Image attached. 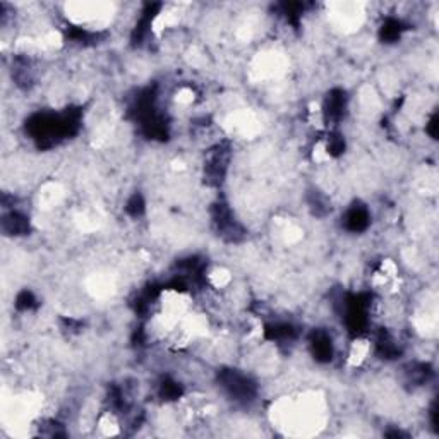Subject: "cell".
I'll use <instances>...</instances> for the list:
<instances>
[{"instance_id": "6da1fadb", "label": "cell", "mask_w": 439, "mask_h": 439, "mask_svg": "<svg viewBox=\"0 0 439 439\" xmlns=\"http://www.w3.org/2000/svg\"><path fill=\"white\" fill-rule=\"evenodd\" d=\"M220 386L237 402H251L256 397V383L237 369H223L218 374Z\"/></svg>"}, {"instance_id": "7a4b0ae2", "label": "cell", "mask_w": 439, "mask_h": 439, "mask_svg": "<svg viewBox=\"0 0 439 439\" xmlns=\"http://www.w3.org/2000/svg\"><path fill=\"white\" fill-rule=\"evenodd\" d=\"M211 218H213L215 227H217L218 234L222 235L225 241L229 242H239L244 237V229L241 223L234 217L232 210H230L227 203H217L211 211Z\"/></svg>"}, {"instance_id": "3957f363", "label": "cell", "mask_w": 439, "mask_h": 439, "mask_svg": "<svg viewBox=\"0 0 439 439\" xmlns=\"http://www.w3.org/2000/svg\"><path fill=\"white\" fill-rule=\"evenodd\" d=\"M230 163V150L225 145H217L211 148L206 155L205 177L211 186H218L225 181L227 170Z\"/></svg>"}, {"instance_id": "277c9868", "label": "cell", "mask_w": 439, "mask_h": 439, "mask_svg": "<svg viewBox=\"0 0 439 439\" xmlns=\"http://www.w3.org/2000/svg\"><path fill=\"white\" fill-rule=\"evenodd\" d=\"M347 93L343 90H331L328 97L325 98V105H323V119L328 126H337L338 122L345 117L347 112Z\"/></svg>"}, {"instance_id": "5b68a950", "label": "cell", "mask_w": 439, "mask_h": 439, "mask_svg": "<svg viewBox=\"0 0 439 439\" xmlns=\"http://www.w3.org/2000/svg\"><path fill=\"white\" fill-rule=\"evenodd\" d=\"M342 223L349 232L352 234L364 232L371 223L369 210H367L364 205H361V203H355V205L347 208L345 215H343L342 218Z\"/></svg>"}, {"instance_id": "8992f818", "label": "cell", "mask_w": 439, "mask_h": 439, "mask_svg": "<svg viewBox=\"0 0 439 439\" xmlns=\"http://www.w3.org/2000/svg\"><path fill=\"white\" fill-rule=\"evenodd\" d=\"M309 349L318 362H330L335 355V345L326 331L316 330L309 338Z\"/></svg>"}, {"instance_id": "52a82bcc", "label": "cell", "mask_w": 439, "mask_h": 439, "mask_svg": "<svg viewBox=\"0 0 439 439\" xmlns=\"http://www.w3.org/2000/svg\"><path fill=\"white\" fill-rule=\"evenodd\" d=\"M30 230V220L23 213H19V211L11 210L2 217V232L6 235L19 237V235H26Z\"/></svg>"}, {"instance_id": "ba28073f", "label": "cell", "mask_w": 439, "mask_h": 439, "mask_svg": "<svg viewBox=\"0 0 439 439\" xmlns=\"http://www.w3.org/2000/svg\"><path fill=\"white\" fill-rule=\"evenodd\" d=\"M403 31H405V25H403L400 19L388 18L383 23L381 30H379V37H381L385 43H395L402 38Z\"/></svg>"}, {"instance_id": "9c48e42d", "label": "cell", "mask_w": 439, "mask_h": 439, "mask_svg": "<svg viewBox=\"0 0 439 439\" xmlns=\"http://www.w3.org/2000/svg\"><path fill=\"white\" fill-rule=\"evenodd\" d=\"M158 393L165 402H174V400H179V398L182 397L184 388H182L181 383L175 381V379L165 378L162 383H160Z\"/></svg>"}, {"instance_id": "30bf717a", "label": "cell", "mask_w": 439, "mask_h": 439, "mask_svg": "<svg viewBox=\"0 0 439 439\" xmlns=\"http://www.w3.org/2000/svg\"><path fill=\"white\" fill-rule=\"evenodd\" d=\"M325 151L328 153V157H340L345 151V138L340 133L331 131V133L326 134Z\"/></svg>"}, {"instance_id": "8fae6325", "label": "cell", "mask_w": 439, "mask_h": 439, "mask_svg": "<svg viewBox=\"0 0 439 439\" xmlns=\"http://www.w3.org/2000/svg\"><path fill=\"white\" fill-rule=\"evenodd\" d=\"M16 309L21 311V313H28V311H33L35 307L38 306V299L35 297V294L31 292V290H21V292L18 294V297H16V302H14Z\"/></svg>"}, {"instance_id": "7c38bea8", "label": "cell", "mask_w": 439, "mask_h": 439, "mask_svg": "<svg viewBox=\"0 0 439 439\" xmlns=\"http://www.w3.org/2000/svg\"><path fill=\"white\" fill-rule=\"evenodd\" d=\"M145 210H146L145 198H143V196L139 193L131 196L129 201H127V205H126L127 215H131L133 218H138V217H141L143 213H145Z\"/></svg>"}]
</instances>
